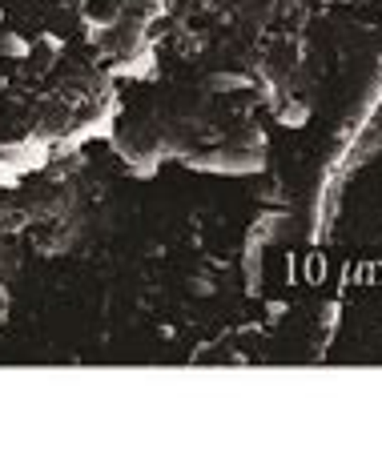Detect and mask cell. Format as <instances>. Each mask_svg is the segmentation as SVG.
I'll return each mask as SVG.
<instances>
[{
	"instance_id": "cell-1",
	"label": "cell",
	"mask_w": 382,
	"mask_h": 458,
	"mask_svg": "<svg viewBox=\"0 0 382 458\" xmlns=\"http://www.w3.org/2000/svg\"><path fill=\"white\" fill-rule=\"evenodd\" d=\"M4 49H8V53H16V56H20V53H25V41H16V37H4Z\"/></svg>"
}]
</instances>
